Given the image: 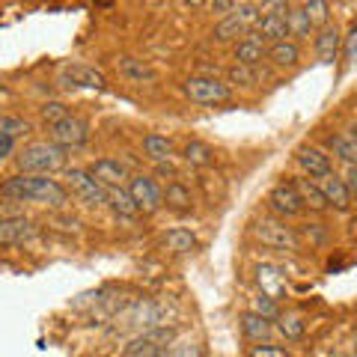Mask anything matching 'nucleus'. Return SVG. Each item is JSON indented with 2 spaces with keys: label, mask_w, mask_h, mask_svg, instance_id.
<instances>
[{
  "label": "nucleus",
  "mask_w": 357,
  "mask_h": 357,
  "mask_svg": "<svg viewBox=\"0 0 357 357\" xmlns=\"http://www.w3.org/2000/svg\"><path fill=\"white\" fill-rule=\"evenodd\" d=\"M310 18L312 27H325L331 24V0H304V6H301Z\"/></svg>",
  "instance_id": "obj_32"
},
{
  "label": "nucleus",
  "mask_w": 357,
  "mask_h": 357,
  "mask_svg": "<svg viewBox=\"0 0 357 357\" xmlns=\"http://www.w3.org/2000/svg\"><path fill=\"white\" fill-rule=\"evenodd\" d=\"M256 9H259V18H262V15H286L292 6H289V0H259Z\"/></svg>",
  "instance_id": "obj_37"
},
{
  "label": "nucleus",
  "mask_w": 357,
  "mask_h": 357,
  "mask_svg": "<svg viewBox=\"0 0 357 357\" xmlns=\"http://www.w3.org/2000/svg\"><path fill=\"white\" fill-rule=\"evenodd\" d=\"M349 131H351V134H354V137H357V122H354V126H351V128H349Z\"/></svg>",
  "instance_id": "obj_44"
},
{
  "label": "nucleus",
  "mask_w": 357,
  "mask_h": 357,
  "mask_svg": "<svg viewBox=\"0 0 357 357\" xmlns=\"http://www.w3.org/2000/svg\"><path fill=\"white\" fill-rule=\"evenodd\" d=\"M286 21H289V36H292V42L310 39V36H312V30H316V27L310 24V18H307V13H304L301 6H292V9H289Z\"/></svg>",
  "instance_id": "obj_30"
},
{
  "label": "nucleus",
  "mask_w": 357,
  "mask_h": 357,
  "mask_svg": "<svg viewBox=\"0 0 357 357\" xmlns=\"http://www.w3.org/2000/svg\"><path fill=\"white\" fill-rule=\"evenodd\" d=\"M298 164L304 167V173H307L310 178H321V176L333 173L331 155L321 152L319 146H301V149H298Z\"/></svg>",
  "instance_id": "obj_16"
},
{
  "label": "nucleus",
  "mask_w": 357,
  "mask_h": 357,
  "mask_svg": "<svg viewBox=\"0 0 357 357\" xmlns=\"http://www.w3.org/2000/svg\"><path fill=\"white\" fill-rule=\"evenodd\" d=\"M253 236L271 250H298V244H301L298 232L292 227H286V220H277V218L256 220L253 223Z\"/></svg>",
  "instance_id": "obj_5"
},
{
  "label": "nucleus",
  "mask_w": 357,
  "mask_h": 357,
  "mask_svg": "<svg viewBox=\"0 0 357 357\" xmlns=\"http://www.w3.org/2000/svg\"><path fill=\"white\" fill-rule=\"evenodd\" d=\"M164 248L173 250V253H194V250L199 248V241H197V236H194L191 229L176 227V229H170V232L164 236Z\"/></svg>",
  "instance_id": "obj_26"
},
{
  "label": "nucleus",
  "mask_w": 357,
  "mask_h": 357,
  "mask_svg": "<svg viewBox=\"0 0 357 357\" xmlns=\"http://www.w3.org/2000/svg\"><path fill=\"white\" fill-rule=\"evenodd\" d=\"M238 325H241V333H244V337H248L250 342H268V340H271V333H274V321L256 316V312H250V310L241 312Z\"/></svg>",
  "instance_id": "obj_20"
},
{
  "label": "nucleus",
  "mask_w": 357,
  "mask_h": 357,
  "mask_svg": "<svg viewBox=\"0 0 357 357\" xmlns=\"http://www.w3.org/2000/svg\"><path fill=\"white\" fill-rule=\"evenodd\" d=\"M248 357H292L286 349H280V345H271V342H256L253 349L248 351Z\"/></svg>",
  "instance_id": "obj_38"
},
{
  "label": "nucleus",
  "mask_w": 357,
  "mask_h": 357,
  "mask_svg": "<svg viewBox=\"0 0 357 357\" xmlns=\"http://www.w3.org/2000/svg\"><path fill=\"white\" fill-rule=\"evenodd\" d=\"M182 158L191 167H208V164H215V149L203 140H191V143H185Z\"/></svg>",
  "instance_id": "obj_28"
},
{
  "label": "nucleus",
  "mask_w": 357,
  "mask_h": 357,
  "mask_svg": "<svg viewBox=\"0 0 357 357\" xmlns=\"http://www.w3.org/2000/svg\"><path fill=\"white\" fill-rule=\"evenodd\" d=\"M256 21H259V9H256V3H238L232 13H227L218 21L211 36H215L218 42H232V39L248 36L250 30H256Z\"/></svg>",
  "instance_id": "obj_4"
},
{
  "label": "nucleus",
  "mask_w": 357,
  "mask_h": 357,
  "mask_svg": "<svg viewBox=\"0 0 357 357\" xmlns=\"http://www.w3.org/2000/svg\"><path fill=\"white\" fill-rule=\"evenodd\" d=\"M36 236L33 220L13 215V218H0V248H13V244H24L27 238Z\"/></svg>",
  "instance_id": "obj_11"
},
{
  "label": "nucleus",
  "mask_w": 357,
  "mask_h": 357,
  "mask_svg": "<svg viewBox=\"0 0 357 357\" xmlns=\"http://www.w3.org/2000/svg\"><path fill=\"white\" fill-rule=\"evenodd\" d=\"M292 185H295V191L301 197V203H304V208H310V211H325L328 208V199H325V194H321L319 182H312L310 176L295 178Z\"/></svg>",
  "instance_id": "obj_21"
},
{
  "label": "nucleus",
  "mask_w": 357,
  "mask_h": 357,
  "mask_svg": "<svg viewBox=\"0 0 357 357\" xmlns=\"http://www.w3.org/2000/svg\"><path fill=\"white\" fill-rule=\"evenodd\" d=\"M66 116H69V110H66L63 102H45L42 105V119L48 122V126H57V122L66 119Z\"/></svg>",
  "instance_id": "obj_36"
},
{
  "label": "nucleus",
  "mask_w": 357,
  "mask_h": 357,
  "mask_svg": "<svg viewBox=\"0 0 357 357\" xmlns=\"http://www.w3.org/2000/svg\"><path fill=\"white\" fill-rule=\"evenodd\" d=\"M256 283H259L262 295L274 298V301L286 298V292H289V289H286V274H283V268H280V265H271V262L256 265Z\"/></svg>",
  "instance_id": "obj_12"
},
{
  "label": "nucleus",
  "mask_w": 357,
  "mask_h": 357,
  "mask_svg": "<svg viewBox=\"0 0 357 357\" xmlns=\"http://www.w3.org/2000/svg\"><path fill=\"white\" fill-rule=\"evenodd\" d=\"M170 342H173V331L167 328H152L146 333H140V337H134L122 357H164L170 351Z\"/></svg>",
  "instance_id": "obj_6"
},
{
  "label": "nucleus",
  "mask_w": 357,
  "mask_h": 357,
  "mask_svg": "<svg viewBox=\"0 0 357 357\" xmlns=\"http://www.w3.org/2000/svg\"><path fill=\"white\" fill-rule=\"evenodd\" d=\"M345 188H349V194L351 199H357V164H349V170H345Z\"/></svg>",
  "instance_id": "obj_41"
},
{
  "label": "nucleus",
  "mask_w": 357,
  "mask_h": 357,
  "mask_svg": "<svg viewBox=\"0 0 357 357\" xmlns=\"http://www.w3.org/2000/svg\"><path fill=\"white\" fill-rule=\"evenodd\" d=\"M15 149V137H9V134H0V161L9 158Z\"/></svg>",
  "instance_id": "obj_42"
},
{
  "label": "nucleus",
  "mask_w": 357,
  "mask_h": 357,
  "mask_svg": "<svg viewBox=\"0 0 357 357\" xmlns=\"http://www.w3.org/2000/svg\"><path fill=\"white\" fill-rule=\"evenodd\" d=\"M27 131H30V122H27V119L0 114V134H9V137H21V134H27Z\"/></svg>",
  "instance_id": "obj_34"
},
{
  "label": "nucleus",
  "mask_w": 357,
  "mask_h": 357,
  "mask_svg": "<svg viewBox=\"0 0 357 357\" xmlns=\"http://www.w3.org/2000/svg\"><path fill=\"white\" fill-rule=\"evenodd\" d=\"M164 357H199V349L197 345H170Z\"/></svg>",
  "instance_id": "obj_40"
},
{
  "label": "nucleus",
  "mask_w": 357,
  "mask_h": 357,
  "mask_svg": "<svg viewBox=\"0 0 357 357\" xmlns=\"http://www.w3.org/2000/svg\"><path fill=\"white\" fill-rule=\"evenodd\" d=\"M143 155H146L149 161H155V164L170 161L173 158L170 137H164V134H146V137H143Z\"/></svg>",
  "instance_id": "obj_24"
},
{
  "label": "nucleus",
  "mask_w": 357,
  "mask_h": 357,
  "mask_svg": "<svg viewBox=\"0 0 357 357\" xmlns=\"http://www.w3.org/2000/svg\"><path fill=\"white\" fill-rule=\"evenodd\" d=\"M265 54H268V42L256 30H250L248 36H241L236 42V63H241V66H250V69H256V66H262Z\"/></svg>",
  "instance_id": "obj_13"
},
{
  "label": "nucleus",
  "mask_w": 357,
  "mask_h": 357,
  "mask_svg": "<svg viewBox=\"0 0 357 357\" xmlns=\"http://www.w3.org/2000/svg\"><path fill=\"white\" fill-rule=\"evenodd\" d=\"M227 77H229V84H238V86H253L256 84V69H250V66H229L227 69Z\"/></svg>",
  "instance_id": "obj_35"
},
{
  "label": "nucleus",
  "mask_w": 357,
  "mask_h": 357,
  "mask_svg": "<svg viewBox=\"0 0 357 357\" xmlns=\"http://www.w3.org/2000/svg\"><path fill=\"white\" fill-rule=\"evenodd\" d=\"M268 206H271V211L277 218H295L304 211V203H301V197L295 191V185L292 182H280V185H274L271 188V194H268Z\"/></svg>",
  "instance_id": "obj_10"
},
{
  "label": "nucleus",
  "mask_w": 357,
  "mask_h": 357,
  "mask_svg": "<svg viewBox=\"0 0 357 357\" xmlns=\"http://www.w3.org/2000/svg\"><path fill=\"white\" fill-rule=\"evenodd\" d=\"M340 48H342V36H340L337 24L319 27V36H316V57H319L321 63H337Z\"/></svg>",
  "instance_id": "obj_19"
},
{
  "label": "nucleus",
  "mask_w": 357,
  "mask_h": 357,
  "mask_svg": "<svg viewBox=\"0 0 357 357\" xmlns=\"http://www.w3.org/2000/svg\"><path fill=\"white\" fill-rule=\"evenodd\" d=\"M274 321H277L274 328L280 331V333H283V337H286L289 342H298V340H304V333H307V321L301 319V316H295V312H286V316L280 312V316H277Z\"/></svg>",
  "instance_id": "obj_29"
},
{
  "label": "nucleus",
  "mask_w": 357,
  "mask_h": 357,
  "mask_svg": "<svg viewBox=\"0 0 357 357\" xmlns=\"http://www.w3.org/2000/svg\"><path fill=\"white\" fill-rule=\"evenodd\" d=\"M236 6H238V0H208V9L215 15H220V18L227 15V13H232Z\"/></svg>",
  "instance_id": "obj_39"
},
{
  "label": "nucleus",
  "mask_w": 357,
  "mask_h": 357,
  "mask_svg": "<svg viewBox=\"0 0 357 357\" xmlns=\"http://www.w3.org/2000/svg\"><path fill=\"white\" fill-rule=\"evenodd\" d=\"M107 206L114 208L119 218H137L140 215V208L131 199L128 188H107Z\"/></svg>",
  "instance_id": "obj_27"
},
{
  "label": "nucleus",
  "mask_w": 357,
  "mask_h": 357,
  "mask_svg": "<svg viewBox=\"0 0 357 357\" xmlns=\"http://www.w3.org/2000/svg\"><path fill=\"white\" fill-rule=\"evenodd\" d=\"M51 140L57 143V146H63L66 152L86 146V143H89V126H86V119L69 114L66 119H60L57 126H51Z\"/></svg>",
  "instance_id": "obj_8"
},
{
  "label": "nucleus",
  "mask_w": 357,
  "mask_h": 357,
  "mask_svg": "<svg viewBox=\"0 0 357 357\" xmlns=\"http://www.w3.org/2000/svg\"><path fill=\"white\" fill-rule=\"evenodd\" d=\"M60 81L66 86H86V89H105L107 81H105V75L93 69V66H81V63H75V66H66L63 75H60Z\"/></svg>",
  "instance_id": "obj_14"
},
{
  "label": "nucleus",
  "mask_w": 357,
  "mask_h": 357,
  "mask_svg": "<svg viewBox=\"0 0 357 357\" xmlns=\"http://www.w3.org/2000/svg\"><path fill=\"white\" fill-rule=\"evenodd\" d=\"M319 188H321V194H325L328 199V206H333L337 211H349L351 208V194H349V188H345V182L337 176V173H328V176H321L319 178Z\"/></svg>",
  "instance_id": "obj_15"
},
{
  "label": "nucleus",
  "mask_w": 357,
  "mask_h": 357,
  "mask_svg": "<svg viewBox=\"0 0 357 357\" xmlns=\"http://www.w3.org/2000/svg\"><path fill=\"white\" fill-rule=\"evenodd\" d=\"M86 170L93 173L105 188H122V185H126V178H128L126 167H122L119 161H114V158H98V161L89 164Z\"/></svg>",
  "instance_id": "obj_17"
},
{
  "label": "nucleus",
  "mask_w": 357,
  "mask_h": 357,
  "mask_svg": "<svg viewBox=\"0 0 357 357\" xmlns=\"http://www.w3.org/2000/svg\"><path fill=\"white\" fill-rule=\"evenodd\" d=\"M286 15H262L259 21H256V33H259L265 42H283V39H289V21H286Z\"/></svg>",
  "instance_id": "obj_22"
},
{
  "label": "nucleus",
  "mask_w": 357,
  "mask_h": 357,
  "mask_svg": "<svg viewBox=\"0 0 357 357\" xmlns=\"http://www.w3.org/2000/svg\"><path fill=\"white\" fill-rule=\"evenodd\" d=\"M18 170L21 173H33V176H51L57 170H66V161H69V152L63 146H57L54 140H39V143H30L18 155Z\"/></svg>",
  "instance_id": "obj_2"
},
{
  "label": "nucleus",
  "mask_w": 357,
  "mask_h": 357,
  "mask_svg": "<svg viewBox=\"0 0 357 357\" xmlns=\"http://www.w3.org/2000/svg\"><path fill=\"white\" fill-rule=\"evenodd\" d=\"M119 72L126 75L128 81H137V84L155 81V69H152V66H146L143 60H134V57H122L119 60Z\"/></svg>",
  "instance_id": "obj_31"
},
{
  "label": "nucleus",
  "mask_w": 357,
  "mask_h": 357,
  "mask_svg": "<svg viewBox=\"0 0 357 357\" xmlns=\"http://www.w3.org/2000/svg\"><path fill=\"white\" fill-rule=\"evenodd\" d=\"M248 3H259V0H248Z\"/></svg>",
  "instance_id": "obj_45"
},
{
  "label": "nucleus",
  "mask_w": 357,
  "mask_h": 357,
  "mask_svg": "<svg viewBox=\"0 0 357 357\" xmlns=\"http://www.w3.org/2000/svg\"><path fill=\"white\" fill-rule=\"evenodd\" d=\"M182 3H185V6H191V9H199V6H206L208 0H182Z\"/></svg>",
  "instance_id": "obj_43"
},
{
  "label": "nucleus",
  "mask_w": 357,
  "mask_h": 357,
  "mask_svg": "<svg viewBox=\"0 0 357 357\" xmlns=\"http://www.w3.org/2000/svg\"><path fill=\"white\" fill-rule=\"evenodd\" d=\"M250 312H256V316H262V319H277V316H280V304H277V301L274 298H268V295H253L250 298V307H248Z\"/></svg>",
  "instance_id": "obj_33"
},
{
  "label": "nucleus",
  "mask_w": 357,
  "mask_h": 357,
  "mask_svg": "<svg viewBox=\"0 0 357 357\" xmlns=\"http://www.w3.org/2000/svg\"><path fill=\"white\" fill-rule=\"evenodd\" d=\"M328 149L345 164H357V137L351 131H340L328 137Z\"/></svg>",
  "instance_id": "obj_23"
},
{
  "label": "nucleus",
  "mask_w": 357,
  "mask_h": 357,
  "mask_svg": "<svg viewBox=\"0 0 357 357\" xmlns=\"http://www.w3.org/2000/svg\"><path fill=\"white\" fill-rule=\"evenodd\" d=\"M128 194H131L134 203H137L140 211H158L164 206V188L155 182L152 176H143V173L131 176L128 178Z\"/></svg>",
  "instance_id": "obj_9"
},
{
  "label": "nucleus",
  "mask_w": 357,
  "mask_h": 357,
  "mask_svg": "<svg viewBox=\"0 0 357 357\" xmlns=\"http://www.w3.org/2000/svg\"><path fill=\"white\" fill-rule=\"evenodd\" d=\"M182 93L191 98L194 105H223V102H229L232 98V89L227 81H220V77L215 75H191L188 81L182 84Z\"/></svg>",
  "instance_id": "obj_3"
},
{
  "label": "nucleus",
  "mask_w": 357,
  "mask_h": 357,
  "mask_svg": "<svg viewBox=\"0 0 357 357\" xmlns=\"http://www.w3.org/2000/svg\"><path fill=\"white\" fill-rule=\"evenodd\" d=\"M164 206L173 208V211H191V206H194L191 188L182 185V182H170L164 188Z\"/></svg>",
  "instance_id": "obj_25"
},
{
  "label": "nucleus",
  "mask_w": 357,
  "mask_h": 357,
  "mask_svg": "<svg viewBox=\"0 0 357 357\" xmlns=\"http://www.w3.org/2000/svg\"><path fill=\"white\" fill-rule=\"evenodd\" d=\"M66 178H69V188L84 199L86 206H105L107 203V188L98 182V178L89 173V170H81V167H69V170H66Z\"/></svg>",
  "instance_id": "obj_7"
},
{
  "label": "nucleus",
  "mask_w": 357,
  "mask_h": 357,
  "mask_svg": "<svg viewBox=\"0 0 357 357\" xmlns=\"http://www.w3.org/2000/svg\"><path fill=\"white\" fill-rule=\"evenodd\" d=\"M265 60L271 63L274 69H295L298 60H301V48H298V42H292V39L271 42V45H268Z\"/></svg>",
  "instance_id": "obj_18"
},
{
  "label": "nucleus",
  "mask_w": 357,
  "mask_h": 357,
  "mask_svg": "<svg viewBox=\"0 0 357 357\" xmlns=\"http://www.w3.org/2000/svg\"><path fill=\"white\" fill-rule=\"evenodd\" d=\"M0 197L13 199V203H42L51 208H63L69 203V191L51 176H33V173H18L9 176L0 185Z\"/></svg>",
  "instance_id": "obj_1"
}]
</instances>
